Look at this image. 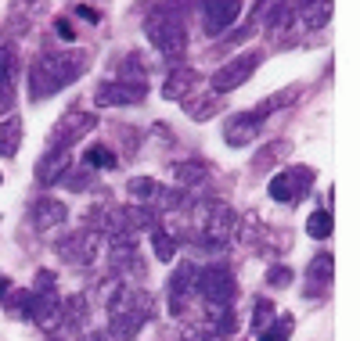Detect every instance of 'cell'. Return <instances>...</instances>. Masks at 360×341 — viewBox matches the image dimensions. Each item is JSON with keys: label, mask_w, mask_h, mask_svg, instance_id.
Masks as SVG:
<instances>
[{"label": "cell", "mask_w": 360, "mask_h": 341, "mask_svg": "<svg viewBox=\"0 0 360 341\" xmlns=\"http://www.w3.org/2000/svg\"><path fill=\"white\" fill-rule=\"evenodd\" d=\"M310 234L314 237H328V234H332V220H328V215H314V220H310Z\"/></svg>", "instance_id": "obj_1"}, {"label": "cell", "mask_w": 360, "mask_h": 341, "mask_svg": "<svg viewBox=\"0 0 360 341\" xmlns=\"http://www.w3.org/2000/svg\"><path fill=\"white\" fill-rule=\"evenodd\" d=\"M285 334H288V320H285V323H281L278 330H270V334H263L259 341H285Z\"/></svg>", "instance_id": "obj_2"}]
</instances>
